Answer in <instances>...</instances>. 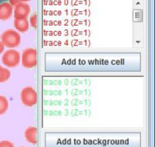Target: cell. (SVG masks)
I'll use <instances>...</instances> for the list:
<instances>
[{
  "label": "cell",
  "instance_id": "7a4b0ae2",
  "mask_svg": "<svg viewBox=\"0 0 155 147\" xmlns=\"http://www.w3.org/2000/svg\"><path fill=\"white\" fill-rule=\"evenodd\" d=\"M22 66L26 69H33L37 65V51L36 48H27L24 50L21 57Z\"/></svg>",
  "mask_w": 155,
  "mask_h": 147
},
{
  "label": "cell",
  "instance_id": "4fadbf2b",
  "mask_svg": "<svg viewBox=\"0 0 155 147\" xmlns=\"http://www.w3.org/2000/svg\"><path fill=\"white\" fill-rule=\"evenodd\" d=\"M21 2V0H9V4H10L12 7H15V6L20 4Z\"/></svg>",
  "mask_w": 155,
  "mask_h": 147
},
{
  "label": "cell",
  "instance_id": "30bf717a",
  "mask_svg": "<svg viewBox=\"0 0 155 147\" xmlns=\"http://www.w3.org/2000/svg\"><path fill=\"white\" fill-rule=\"evenodd\" d=\"M8 109V101L5 97L0 95V116L5 114Z\"/></svg>",
  "mask_w": 155,
  "mask_h": 147
},
{
  "label": "cell",
  "instance_id": "ba28073f",
  "mask_svg": "<svg viewBox=\"0 0 155 147\" xmlns=\"http://www.w3.org/2000/svg\"><path fill=\"white\" fill-rule=\"evenodd\" d=\"M36 134H37V130H36V127L30 126L27 128L24 132L26 140L31 144H36Z\"/></svg>",
  "mask_w": 155,
  "mask_h": 147
},
{
  "label": "cell",
  "instance_id": "6da1fadb",
  "mask_svg": "<svg viewBox=\"0 0 155 147\" xmlns=\"http://www.w3.org/2000/svg\"><path fill=\"white\" fill-rule=\"evenodd\" d=\"M0 39H1L0 41L3 44L4 47L11 49L19 46L21 42V36L20 33L16 30L12 29L3 32L1 34Z\"/></svg>",
  "mask_w": 155,
  "mask_h": 147
},
{
  "label": "cell",
  "instance_id": "5b68a950",
  "mask_svg": "<svg viewBox=\"0 0 155 147\" xmlns=\"http://www.w3.org/2000/svg\"><path fill=\"white\" fill-rule=\"evenodd\" d=\"M30 12V6L26 2H21L15 6L13 14L15 19H27Z\"/></svg>",
  "mask_w": 155,
  "mask_h": 147
},
{
  "label": "cell",
  "instance_id": "9a60e30c",
  "mask_svg": "<svg viewBox=\"0 0 155 147\" xmlns=\"http://www.w3.org/2000/svg\"><path fill=\"white\" fill-rule=\"evenodd\" d=\"M30 1V0H21V2H27Z\"/></svg>",
  "mask_w": 155,
  "mask_h": 147
},
{
  "label": "cell",
  "instance_id": "3957f363",
  "mask_svg": "<svg viewBox=\"0 0 155 147\" xmlns=\"http://www.w3.org/2000/svg\"><path fill=\"white\" fill-rule=\"evenodd\" d=\"M2 63L8 68L16 67L21 63V54L17 50H7L2 56Z\"/></svg>",
  "mask_w": 155,
  "mask_h": 147
},
{
  "label": "cell",
  "instance_id": "5bb4252c",
  "mask_svg": "<svg viewBox=\"0 0 155 147\" xmlns=\"http://www.w3.org/2000/svg\"><path fill=\"white\" fill-rule=\"evenodd\" d=\"M4 48H5L4 45H3V44L2 43V42L0 41V54L3 53V51H4Z\"/></svg>",
  "mask_w": 155,
  "mask_h": 147
},
{
  "label": "cell",
  "instance_id": "8992f818",
  "mask_svg": "<svg viewBox=\"0 0 155 147\" xmlns=\"http://www.w3.org/2000/svg\"><path fill=\"white\" fill-rule=\"evenodd\" d=\"M13 14V7L7 2L0 4V21H8Z\"/></svg>",
  "mask_w": 155,
  "mask_h": 147
},
{
  "label": "cell",
  "instance_id": "7c38bea8",
  "mask_svg": "<svg viewBox=\"0 0 155 147\" xmlns=\"http://www.w3.org/2000/svg\"><path fill=\"white\" fill-rule=\"evenodd\" d=\"M0 147H15V146L9 140H2L0 141Z\"/></svg>",
  "mask_w": 155,
  "mask_h": 147
},
{
  "label": "cell",
  "instance_id": "2e32d148",
  "mask_svg": "<svg viewBox=\"0 0 155 147\" xmlns=\"http://www.w3.org/2000/svg\"><path fill=\"white\" fill-rule=\"evenodd\" d=\"M5 0H0V4H1L2 2H5Z\"/></svg>",
  "mask_w": 155,
  "mask_h": 147
},
{
  "label": "cell",
  "instance_id": "e0dca14e",
  "mask_svg": "<svg viewBox=\"0 0 155 147\" xmlns=\"http://www.w3.org/2000/svg\"><path fill=\"white\" fill-rule=\"evenodd\" d=\"M21 147H27V146H21Z\"/></svg>",
  "mask_w": 155,
  "mask_h": 147
},
{
  "label": "cell",
  "instance_id": "52a82bcc",
  "mask_svg": "<svg viewBox=\"0 0 155 147\" xmlns=\"http://www.w3.org/2000/svg\"><path fill=\"white\" fill-rule=\"evenodd\" d=\"M14 27L20 33H26L30 29V24L27 19H15Z\"/></svg>",
  "mask_w": 155,
  "mask_h": 147
},
{
  "label": "cell",
  "instance_id": "277c9868",
  "mask_svg": "<svg viewBox=\"0 0 155 147\" xmlns=\"http://www.w3.org/2000/svg\"><path fill=\"white\" fill-rule=\"evenodd\" d=\"M21 101L26 107H34L38 101L37 92L31 86L24 88L21 92Z\"/></svg>",
  "mask_w": 155,
  "mask_h": 147
},
{
  "label": "cell",
  "instance_id": "8fae6325",
  "mask_svg": "<svg viewBox=\"0 0 155 147\" xmlns=\"http://www.w3.org/2000/svg\"><path fill=\"white\" fill-rule=\"evenodd\" d=\"M29 24H30L33 28H36V27H37V15H36V13L33 14L31 15V17H30V18Z\"/></svg>",
  "mask_w": 155,
  "mask_h": 147
},
{
  "label": "cell",
  "instance_id": "9c48e42d",
  "mask_svg": "<svg viewBox=\"0 0 155 147\" xmlns=\"http://www.w3.org/2000/svg\"><path fill=\"white\" fill-rule=\"evenodd\" d=\"M11 77V72L8 68L0 65V83L7 81Z\"/></svg>",
  "mask_w": 155,
  "mask_h": 147
}]
</instances>
